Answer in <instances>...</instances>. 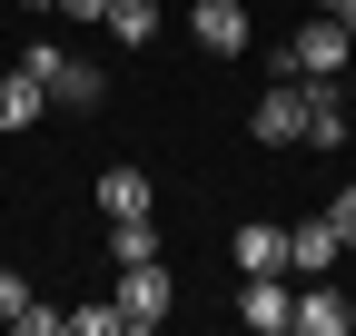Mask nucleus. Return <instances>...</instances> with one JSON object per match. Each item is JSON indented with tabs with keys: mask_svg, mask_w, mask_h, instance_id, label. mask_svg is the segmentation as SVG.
I'll return each instance as SVG.
<instances>
[{
	"mask_svg": "<svg viewBox=\"0 0 356 336\" xmlns=\"http://www.w3.org/2000/svg\"><path fill=\"white\" fill-rule=\"evenodd\" d=\"M287 307H297V297H287L277 277H248V287H238V326H248V336H277Z\"/></svg>",
	"mask_w": 356,
	"mask_h": 336,
	"instance_id": "obj_8",
	"label": "nucleus"
},
{
	"mask_svg": "<svg viewBox=\"0 0 356 336\" xmlns=\"http://www.w3.org/2000/svg\"><path fill=\"white\" fill-rule=\"evenodd\" d=\"M70 336H129V307L109 297V307H70Z\"/></svg>",
	"mask_w": 356,
	"mask_h": 336,
	"instance_id": "obj_15",
	"label": "nucleus"
},
{
	"mask_svg": "<svg viewBox=\"0 0 356 336\" xmlns=\"http://www.w3.org/2000/svg\"><path fill=\"white\" fill-rule=\"evenodd\" d=\"M30 79H40V90H50L60 109H99L109 99V69H89V60H70V50H50V40H40V50L20 60Z\"/></svg>",
	"mask_w": 356,
	"mask_h": 336,
	"instance_id": "obj_1",
	"label": "nucleus"
},
{
	"mask_svg": "<svg viewBox=\"0 0 356 336\" xmlns=\"http://www.w3.org/2000/svg\"><path fill=\"white\" fill-rule=\"evenodd\" d=\"M228 247H238V267H248V277H287V228H267V218H257V228H238Z\"/></svg>",
	"mask_w": 356,
	"mask_h": 336,
	"instance_id": "obj_10",
	"label": "nucleus"
},
{
	"mask_svg": "<svg viewBox=\"0 0 356 336\" xmlns=\"http://www.w3.org/2000/svg\"><path fill=\"white\" fill-rule=\"evenodd\" d=\"M337 20H346V40H356V0H337Z\"/></svg>",
	"mask_w": 356,
	"mask_h": 336,
	"instance_id": "obj_19",
	"label": "nucleus"
},
{
	"mask_svg": "<svg viewBox=\"0 0 356 336\" xmlns=\"http://www.w3.org/2000/svg\"><path fill=\"white\" fill-rule=\"evenodd\" d=\"M99 208L109 218H149V168H99Z\"/></svg>",
	"mask_w": 356,
	"mask_h": 336,
	"instance_id": "obj_11",
	"label": "nucleus"
},
{
	"mask_svg": "<svg viewBox=\"0 0 356 336\" xmlns=\"http://www.w3.org/2000/svg\"><path fill=\"white\" fill-rule=\"evenodd\" d=\"M109 258H119V267L159 258V228H149V218H109Z\"/></svg>",
	"mask_w": 356,
	"mask_h": 336,
	"instance_id": "obj_14",
	"label": "nucleus"
},
{
	"mask_svg": "<svg viewBox=\"0 0 356 336\" xmlns=\"http://www.w3.org/2000/svg\"><path fill=\"white\" fill-rule=\"evenodd\" d=\"M40 109H50V90H40L30 69H10V79H0V129H30Z\"/></svg>",
	"mask_w": 356,
	"mask_h": 336,
	"instance_id": "obj_12",
	"label": "nucleus"
},
{
	"mask_svg": "<svg viewBox=\"0 0 356 336\" xmlns=\"http://www.w3.org/2000/svg\"><path fill=\"white\" fill-rule=\"evenodd\" d=\"M248 129H257L267 149H297V139H307V79H267V90H257V119H248Z\"/></svg>",
	"mask_w": 356,
	"mask_h": 336,
	"instance_id": "obj_3",
	"label": "nucleus"
},
{
	"mask_svg": "<svg viewBox=\"0 0 356 336\" xmlns=\"http://www.w3.org/2000/svg\"><path fill=\"white\" fill-rule=\"evenodd\" d=\"M109 40H119V50L159 40V0H109Z\"/></svg>",
	"mask_w": 356,
	"mask_h": 336,
	"instance_id": "obj_13",
	"label": "nucleus"
},
{
	"mask_svg": "<svg viewBox=\"0 0 356 336\" xmlns=\"http://www.w3.org/2000/svg\"><path fill=\"white\" fill-rule=\"evenodd\" d=\"M20 10H60V0H20Z\"/></svg>",
	"mask_w": 356,
	"mask_h": 336,
	"instance_id": "obj_21",
	"label": "nucleus"
},
{
	"mask_svg": "<svg viewBox=\"0 0 356 336\" xmlns=\"http://www.w3.org/2000/svg\"><path fill=\"white\" fill-rule=\"evenodd\" d=\"M287 326H297V336H346V326H356V297H337L327 277H307L297 307H287Z\"/></svg>",
	"mask_w": 356,
	"mask_h": 336,
	"instance_id": "obj_5",
	"label": "nucleus"
},
{
	"mask_svg": "<svg viewBox=\"0 0 356 336\" xmlns=\"http://www.w3.org/2000/svg\"><path fill=\"white\" fill-rule=\"evenodd\" d=\"M346 60H356V40H346V20H337V10H317V20L287 40V69H297V79H337Z\"/></svg>",
	"mask_w": 356,
	"mask_h": 336,
	"instance_id": "obj_2",
	"label": "nucleus"
},
{
	"mask_svg": "<svg viewBox=\"0 0 356 336\" xmlns=\"http://www.w3.org/2000/svg\"><path fill=\"white\" fill-rule=\"evenodd\" d=\"M60 10H70V20H89V30H99V20H109V0H60Z\"/></svg>",
	"mask_w": 356,
	"mask_h": 336,
	"instance_id": "obj_18",
	"label": "nucleus"
},
{
	"mask_svg": "<svg viewBox=\"0 0 356 336\" xmlns=\"http://www.w3.org/2000/svg\"><path fill=\"white\" fill-rule=\"evenodd\" d=\"M346 109H356V60H346Z\"/></svg>",
	"mask_w": 356,
	"mask_h": 336,
	"instance_id": "obj_20",
	"label": "nucleus"
},
{
	"mask_svg": "<svg viewBox=\"0 0 356 336\" xmlns=\"http://www.w3.org/2000/svg\"><path fill=\"white\" fill-rule=\"evenodd\" d=\"M307 149H356V109L337 79H307Z\"/></svg>",
	"mask_w": 356,
	"mask_h": 336,
	"instance_id": "obj_4",
	"label": "nucleus"
},
{
	"mask_svg": "<svg viewBox=\"0 0 356 336\" xmlns=\"http://www.w3.org/2000/svg\"><path fill=\"white\" fill-rule=\"evenodd\" d=\"M327 228H337V237L356 247V188H337V208H327Z\"/></svg>",
	"mask_w": 356,
	"mask_h": 336,
	"instance_id": "obj_17",
	"label": "nucleus"
},
{
	"mask_svg": "<svg viewBox=\"0 0 356 336\" xmlns=\"http://www.w3.org/2000/svg\"><path fill=\"white\" fill-rule=\"evenodd\" d=\"M20 307H30V287H20L10 267H0V326H20Z\"/></svg>",
	"mask_w": 356,
	"mask_h": 336,
	"instance_id": "obj_16",
	"label": "nucleus"
},
{
	"mask_svg": "<svg viewBox=\"0 0 356 336\" xmlns=\"http://www.w3.org/2000/svg\"><path fill=\"white\" fill-rule=\"evenodd\" d=\"M168 287H178V277H168L159 258L119 267V307H129V326H159V317H168Z\"/></svg>",
	"mask_w": 356,
	"mask_h": 336,
	"instance_id": "obj_7",
	"label": "nucleus"
},
{
	"mask_svg": "<svg viewBox=\"0 0 356 336\" xmlns=\"http://www.w3.org/2000/svg\"><path fill=\"white\" fill-rule=\"evenodd\" d=\"M188 30H198V50H208V60H238V50H248V0H198Z\"/></svg>",
	"mask_w": 356,
	"mask_h": 336,
	"instance_id": "obj_6",
	"label": "nucleus"
},
{
	"mask_svg": "<svg viewBox=\"0 0 356 336\" xmlns=\"http://www.w3.org/2000/svg\"><path fill=\"white\" fill-rule=\"evenodd\" d=\"M337 247H346V237H337L327 218H307V228H287V267H297V277H327Z\"/></svg>",
	"mask_w": 356,
	"mask_h": 336,
	"instance_id": "obj_9",
	"label": "nucleus"
}]
</instances>
